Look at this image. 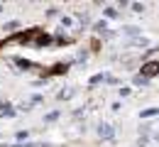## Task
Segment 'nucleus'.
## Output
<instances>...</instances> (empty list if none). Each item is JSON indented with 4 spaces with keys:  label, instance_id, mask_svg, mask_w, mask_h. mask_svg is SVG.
<instances>
[{
    "label": "nucleus",
    "instance_id": "nucleus-1",
    "mask_svg": "<svg viewBox=\"0 0 159 147\" xmlns=\"http://www.w3.org/2000/svg\"><path fill=\"white\" fill-rule=\"evenodd\" d=\"M98 135L103 140H115V130H113V125H108V123H100L98 125Z\"/></svg>",
    "mask_w": 159,
    "mask_h": 147
},
{
    "label": "nucleus",
    "instance_id": "nucleus-2",
    "mask_svg": "<svg viewBox=\"0 0 159 147\" xmlns=\"http://www.w3.org/2000/svg\"><path fill=\"white\" fill-rule=\"evenodd\" d=\"M0 115H7V118H12L15 115V108L10 103H5V101H0Z\"/></svg>",
    "mask_w": 159,
    "mask_h": 147
},
{
    "label": "nucleus",
    "instance_id": "nucleus-3",
    "mask_svg": "<svg viewBox=\"0 0 159 147\" xmlns=\"http://www.w3.org/2000/svg\"><path fill=\"white\" fill-rule=\"evenodd\" d=\"M159 71V64H147L144 69H142V79H147V76H152V74H157Z\"/></svg>",
    "mask_w": 159,
    "mask_h": 147
},
{
    "label": "nucleus",
    "instance_id": "nucleus-4",
    "mask_svg": "<svg viewBox=\"0 0 159 147\" xmlns=\"http://www.w3.org/2000/svg\"><path fill=\"white\" fill-rule=\"evenodd\" d=\"M157 113H159V108H147V110H142L139 118H152V115H157Z\"/></svg>",
    "mask_w": 159,
    "mask_h": 147
},
{
    "label": "nucleus",
    "instance_id": "nucleus-5",
    "mask_svg": "<svg viewBox=\"0 0 159 147\" xmlns=\"http://www.w3.org/2000/svg\"><path fill=\"white\" fill-rule=\"evenodd\" d=\"M15 137H17V140H20V142H25V140H27V137H30V132H27V130H20V132H17V135H15Z\"/></svg>",
    "mask_w": 159,
    "mask_h": 147
},
{
    "label": "nucleus",
    "instance_id": "nucleus-6",
    "mask_svg": "<svg viewBox=\"0 0 159 147\" xmlns=\"http://www.w3.org/2000/svg\"><path fill=\"white\" fill-rule=\"evenodd\" d=\"M154 140H159V132H157V135H154Z\"/></svg>",
    "mask_w": 159,
    "mask_h": 147
}]
</instances>
